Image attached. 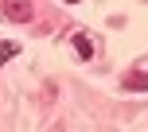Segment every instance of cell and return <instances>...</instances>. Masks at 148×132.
<instances>
[{
    "instance_id": "cell-1",
    "label": "cell",
    "mask_w": 148,
    "mask_h": 132,
    "mask_svg": "<svg viewBox=\"0 0 148 132\" xmlns=\"http://www.w3.org/2000/svg\"><path fill=\"white\" fill-rule=\"evenodd\" d=\"M0 16L12 23H31V0H0Z\"/></svg>"
},
{
    "instance_id": "cell-2",
    "label": "cell",
    "mask_w": 148,
    "mask_h": 132,
    "mask_svg": "<svg viewBox=\"0 0 148 132\" xmlns=\"http://www.w3.org/2000/svg\"><path fill=\"white\" fill-rule=\"evenodd\" d=\"M74 51H78V59H94V39H90L86 31H78V35H74Z\"/></svg>"
},
{
    "instance_id": "cell-3",
    "label": "cell",
    "mask_w": 148,
    "mask_h": 132,
    "mask_svg": "<svg viewBox=\"0 0 148 132\" xmlns=\"http://www.w3.org/2000/svg\"><path fill=\"white\" fill-rule=\"evenodd\" d=\"M16 54H20V43H16V39H0V66L12 62Z\"/></svg>"
},
{
    "instance_id": "cell-4",
    "label": "cell",
    "mask_w": 148,
    "mask_h": 132,
    "mask_svg": "<svg viewBox=\"0 0 148 132\" xmlns=\"http://www.w3.org/2000/svg\"><path fill=\"white\" fill-rule=\"evenodd\" d=\"M129 89H148V74H133V78H125Z\"/></svg>"
},
{
    "instance_id": "cell-5",
    "label": "cell",
    "mask_w": 148,
    "mask_h": 132,
    "mask_svg": "<svg viewBox=\"0 0 148 132\" xmlns=\"http://www.w3.org/2000/svg\"><path fill=\"white\" fill-rule=\"evenodd\" d=\"M70 4H78V0H70Z\"/></svg>"
}]
</instances>
